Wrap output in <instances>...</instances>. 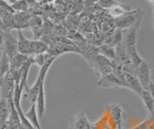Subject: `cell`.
I'll return each mask as SVG.
<instances>
[{"label": "cell", "mask_w": 154, "mask_h": 129, "mask_svg": "<svg viewBox=\"0 0 154 129\" xmlns=\"http://www.w3.org/2000/svg\"><path fill=\"white\" fill-rule=\"evenodd\" d=\"M153 8H154V5H153Z\"/></svg>", "instance_id": "23"}, {"label": "cell", "mask_w": 154, "mask_h": 129, "mask_svg": "<svg viewBox=\"0 0 154 129\" xmlns=\"http://www.w3.org/2000/svg\"><path fill=\"white\" fill-rule=\"evenodd\" d=\"M98 4L100 7L105 8V9H111L112 7L118 5L119 2L116 1V0H99Z\"/></svg>", "instance_id": "18"}, {"label": "cell", "mask_w": 154, "mask_h": 129, "mask_svg": "<svg viewBox=\"0 0 154 129\" xmlns=\"http://www.w3.org/2000/svg\"><path fill=\"white\" fill-rule=\"evenodd\" d=\"M128 12H130V8H125L124 5H122V4H118L114 7H112L111 9H109V13L110 15L112 16L115 18H119L122 17V16H124L125 14H127Z\"/></svg>", "instance_id": "14"}, {"label": "cell", "mask_w": 154, "mask_h": 129, "mask_svg": "<svg viewBox=\"0 0 154 129\" xmlns=\"http://www.w3.org/2000/svg\"><path fill=\"white\" fill-rule=\"evenodd\" d=\"M36 106L38 118H42L45 113V84H42L38 91V97L36 99Z\"/></svg>", "instance_id": "9"}, {"label": "cell", "mask_w": 154, "mask_h": 129, "mask_svg": "<svg viewBox=\"0 0 154 129\" xmlns=\"http://www.w3.org/2000/svg\"><path fill=\"white\" fill-rule=\"evenodd\" d=\"M142 15L138 14L136 11L134 12H128L127 14H125L124 16L122 17L117 18L116 20V25L119 28V30H125L128 29L131 26H133L135 23L137 22V20L140 18Z\"/></svg>", "instance_id": "5"}, {"label": "cell", "mask_w": 154, "mask_h": 129, "mask_svg": "<svg viewBox=\"0 0 154 129\" xmlns=\"http://www.w3.org/2000/svg\"><path fill=\"white\" fill-rule=\"evenodd\" d=\"M25 116L34 128L35 129H42L41 124H40V121H38V115L37 112L36 103H32L30 109L28 110L27 113H25Z\"/></svg>", "instance_id": "11"}, {"label": "cell", "mask_w": 154, "mask_h": 129, "mask_svg": "<svg viewBox=\"0 0 154 129\" xmlns=\"http://www.w3.org/2000/svg\"><path fill=\"white\" fill-rule=\"evenodd\" d=\"M3 52H5V53L8 55V57L11 60L18 53V50H17V40H16V38H14L10 32L4 33Z\"/></svg>", "instance_id": "6"}, {"label": "cell", "mask_w": 154, "mask_h": 129, "mask_svg": "<svg viewBox=\"0 0 154 129\" xmlns=\"http://www.w3.org/2000/svg\"><path fill=\"white\" fill-rule=\"evenodd\" d=\"M18 39H17V50L18 53L32 56L34 55V41L28 40L27 38L23 35L21 30H17Z\"/></svg>", "instance_id": "4"}, {"label": "cell", "mask_w": 154, "mask_h": 129, "mask_svg": "<svg viewBox=\"0 0 154 129\" xmlns=\"http://www.w3.org/2000/svg\"><path fill=\"white\" fill-rule=\"evenodd\" d=\"M147 91H148V93L151 94V97L154 98V82H152V81H151L150 83H149Z\"/></svg>", "instance_id": "20"}, {"label": "cell", "mask_w": 154, "mask_h": 129, "mask_svg": "<svg viewBox=\"0 0 154 129\" xmlns=\"http://www.w3.org/2000/svg\"><path fill=\"white\" fill-rule=\"evenodd\" d=\"M101 53L103 54L104 57L111 60H115L116 58V49H114V47L112 45H103L100 48Z\"/></svg>", "instance_id": "16"}, {"label": "cell", "mask_w": 154, "mask_h": 129, "mask_svg": "<svg viewBox=\"0 0 154 129\" xmlns=\"http://www.w3.org/2000/svg\"><path fill=\"white\" fill-rule=\"evenodd\" d=\"M150 74H151L150 66H149L144 60L142 62L141 65L137 66L136 70H135V75L139 78L140 82H141V84L143 85V89L146 91L148 89L149 83L151 82Z\"/></svg>", "instance_id": "3"}, {"label": "cell", "mask_w": 154, "mask_h": 129, "mask_svg": "<svg viewBox=\"0 0 154 129\" xmlns=\"http://www.w3.org/2000/svg\"><path fill=\"white\" fill-rule=\"evenodd\" d=\"M143 15L140 17V18L137 20L133 26H131L128 29H125L123 31V41L125 48L130 55V58L139 56L138 50H137V41H138V36H139V28L142 22Z\"/></svg>", "instance_id": "2"}, {"label": "cell", "mask_w": 154, "mask_h": 129, "mask_svg": "<svg viewBox=\"0 0 154 129\" xmlns=\"http://www.w3.org/2000/svg\"><path fill=\"white\" fill-rule=\"evenodd\" d=\"M124 77H125V81H126L127 89L131 90L132 92L137 94L140 97L144 91V89L143 87V85L141 84V82H140L139 78L135 74L126 72V71H124Z\"/></svg>", "instance_id": "7"}, {"label": "cell", "mask_w": 154, "mask_h": 129, "mask_svg": "<svg viewBox=\"0 0 154 129\" xmlns=\"http://www.w3.org/2000/svg\"><path fill=\"white\" fill-rule=\"evenodd\" d=\"M147 1H149V2H151V3L154 4V0H147Z\"/></svg>", "instance_id": "22"}, {"label": "cell", "mask_w": 154, "mask_h": 129, "mask_svg": "<svg viewBox=\"0 0 154 129\" xmlns=\"http://www.w3.org/2000/svg\"><path fill=\"white\" fill-rule=\"evenodd\" d=\"M5 1H7L9 4H11V5H13L14 3H16L17 0H5Z\"/></svg>", "instance_id": "21"}, {"label": "cell", "mask_w": 154, "mask_h": 129, "mask_svg": "<svg viewBox=\"0 0 154 129\" xmlns=\"http://www.w3.org/2000/svg\"><path fill=\"white\" fill-rule=\"evenodd\" d=\"M0 8H2L3 10H5V11L10 13V14H14V13L11 4H9L7 1H5V0H0Z\"/></svg>", "instance_id": "19"}, {"label": "cell", "mask_w": 154, "mask_h": 129, "mask_svg": "<svg viewBox=\"0 0 154 129\" xmlns=\"http://www.w3.org/2000/svg\"><path fill=\"white\" fill-rule=\"evenodd\" d=\"M57 58V56H49V58L46 60V62L45 63L41 69H40V72H38V77L35 81V83L32 86L31 88H28L26 87V97L30 100L32 103H35L36 102V99L38 97V91H40V88L42 84H45V77H46V74L49 70L51 65L53 64V62L55 61V59Z\"/></svg>", "instance_id": "1"}, {"label": "cell", "mask_w": 154, "mask_h": 129, "mask_svg": "<svg viewBox=\"0 0 154 129\" xmlns=\"http://www.w3.org/2000/svg\"><path fill=\"white\" fill-rule=\"evenodd\" d=\"M97 85L99 87H103V88H118V87H123V85L122 83L118 76L116 75L114 72L106 74L104 76H101L100 80L97 82Z\"/></svg>", "instance_id": "8"}, {"label": "cell", "mask_w": 154, "mask_h": 129, "mask_svg": "<svg viewBox=\"0 0 154 129\" xmlns=\"http://www.w3.org/2000/svg\"><path fill=\"white\" fill-rule=\"evenodd\" d=\"M28 3L26 0H17L16 3H14L12 7L14 11H18V12H25L28 9Z\"/></svg>", "instance_id": "17"}, {"label": "cell", "mask_w": 154, "mask_h": 129, "mask_svg": "<svg viewBox=\"0 0 154 129\" xmlns=\"http://www.w3.org/2000/svg\"><path fill=\"white\" fill-rule=\"evenodd\" d=\"M140 97L142 98L146 111L149 114H153L154 113V98L151 97V94L148 93V91L144 90L142 93V94L140 95Z\"/></svg>", "instance_id": "12"}, {"label": "cell", "mask_w": 154, "mask_h": 129, "mask_svg": "<svg viewBox=\"0 0 154 129\" xmlns=\"http://www.w3.org/2000/svg\"><path fill=\"white\" fill-rule=\"evenodd\" d=\"M110 108H111V112H112L113 115V118L115 119L116 123L118 124L119 128L120 129L122 127V110L120 105L118 103H115V104H111L110 105Z\"/></svg>", "instance_id": "13"}, {"label": "cell", "mask_w": 154, "mask_h": 129, "mask_svg": "<svg viewBox=\"0 0 154 129\" xmlns=\"http://www.w3.org/2000/svg\"><path fill=\"white\" fill-rule=\"evenodd\" d=\"M73 129H91V125L89 121L84 116V114H81L73 121Z\"/></svg>", "instance_id": "15"}, {"label": "cell", "mask_w": 154, "mask_h": 129, "mask_svg": "<svg viewBox=\"0 0 154 129\" xmlns=\"http://www.w3.org/2000/svg\"><path fill=\"white\" fill-rule=\"evenodd\" d=\"M12 103L13 99L9 100L1 97V98H0V121H8L12 110Z\"/></svg>", "instance_id": "10"}]
</instances>
